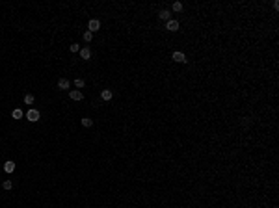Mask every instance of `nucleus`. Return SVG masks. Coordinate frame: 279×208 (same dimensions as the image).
<instances>
[{
    "instance_id": "nucleus-1",
    "label": "nucleus",
    "mask_w": 279,
    "mask_h": 208,
    "mask_svg": "<svg viewBox=\"0 0 279 208\" xmlns=\"http://www.w3.org/2000/svg\"><path fill=\"white\" fill-rule=\"evenodd\" d=\"M39 117H41V113H39L37 110H34V108H30L28 112H26V119H28L30 123H37Z\"/></svg>"
},
{
    "instance_id": "nucleus-2",
    "label": "nucleus",
    "mask_w": 279,
    "mask_h": 208,
    "mask_svg": "<svg viewBox=\"0 0 279 208\" xmlns=\"http://www.w3.org/2000/svg\"><path fill=\"white\" fill-rule=\"evenodd\" d=\"M99 28H101V21H99V19H89V22H88V30H89V32L95 34Z\"/></svg>"
},
{
    "instance_id": "nucleus-3",
    "label": "nucleus",
    "mask_w": 279,
    "mask_h": 208,
    "mask_svg": "<svg viewBox=\"0 0 279 208\" xmlns=\"http://www.w3.org/2000/svg\"><path fill=\"white\" fill-rule=\"evenodd\" d=\"M166 30H170V32H177V30H179V21L170 19V21L166 22Z\"/></svg>"
},
{
    "instance_id": "nucleus-4",
    "label": "nucleus",
    "mask_w": 279,
    "mask_h": 208,
    "mask_svg": "<svg viewBox=\"0 0 279 208\" xmlns=\"http://www.w3.org/2000/svg\"><path fill=\"white\" fill-rule=\"evenodd\" d=\"M69 97L73 100H82V99H84V95H82L80 89H71V91H69Z\"/></svg>"
},
{
    "instance_id": "nucleus-5",
    "label": "nucleus",
    "mask_w": 279,
    "mask_h": 208,
    "mask_svg": "<svg viewBox=\"0 0 279 208\" xmlns=\"http://www.w3.org/2000/svg\"><path fill=\"white\" fill-rule=\"evenodd\" d=\"M173 61H177V63H184V61H186V56H184L182 52H179V50H177V52H173Z\"/></svg>"
},
{
    "instance_id": "nucleus-6",
    "label": "nucleus",
    "mask_w": 279,
    "mask_h": 208,
    "mask_svg": "<svg viewBox=\"0 0 279 208\" xmlns=\"http://www.w3.org/2000/svg\"><path fill=\"white\" fill-rule=\"evenodd\" d=\"M4 171H6V173H13L15 171V162L13 160H7V162L4 164Z\"/></svg>"
},
{
    "instance_id": "nucleus-7",
    "label": "nucleus",
    "mask_w": 279,
    "mask_h": 208,
    "mask_svg": "<svg viewBox=\"0 0 279 208\" xmlns=\"http://www.w3.org/2000/svg\"><path fill=\"white\" fill-rule=\"evenodd\" d=\"M80 58H82V60H89V58H91V50H89L88 46L80 48Z\"/></svg>"
},
{
    "instance_id": "nucleus-8",
    "label": "nucleus",
    "mask_w": 279,
    "mask_h": 208,
    "mask_svg": "<svg viewBox=\"0 0 279 208\" xmlns=\"http://www.w3.org/2000/svg\"><path fill=\"white\" fill-rule=\"evenodd\" d=\"M69 85H71V82L67 80V78H60V80H58V88L60 89H69Z\"/></svg>"
},
{
    "instance_id": "nucleus-9",
    "label": "nucleus",
    "mask_w": 279,
    "mask_h": 208,
    "mask_svg": "<svg viewBox=\"0 0 279 208\" xmlns=\"http://www.w3.org/2000/svg\"><path fill=\"white\" fill-rule=\"evenodd\" d=\"M112 97H113L112 89H103V91H101V99H103V100H110Z\"/></svg>"
},
{
    "instance_id": "nucleus-10",
    "label": "nucleus",
    "mask_w": 279,
    "mask_h": 208,
    "mask_svg": "<svg viewBox=\"0 0 279 208\" xmlns=\"http://www.w3.org/2000/svg\"><path fill=\"white\" fill-rule=\"evenodd\" d=\"M22 115H24V113H22V110H21V108H15L13 112H11V117H13V119H21Z\"/></svg>"
},
{
    "instance_id": "nucleus-11",
    "label": "nucleus",
    "mask_w": 279,
    "mask_h": 208,
    "mask_svg": "<svg viewBox=\"0 0 279 208\" xmlns=\"http://www.w3.org/2000/svg\"><path fill=\"white\" fill-rule=\"evenodd\" d=\"M158 19H162V21H170V11H168V9H162V11H160V13H158Z\"/></svg>"
},
{
    "instance_id": "nucleus-12",
    "label": "nucleus",
    "mask_w": 279,
    "mask_h": 208,
    "mask_svg": "<svg viewBox=\"0 0 279 208\" xmlns=\"http://www.w3.org/2000/svg\"><path fill=\"white\" fill-rule=\"evenodd\" d=\"M93 125V119H89V117H84L82 119V127H86V128H89Z\"/></svg>"
},
{
    "instance_id": "nucleus-13",
    "label": "nucleus",
    "mask_w": 279,
    "mask_h": 208,
    "mask_svg": "<svg viewBox=\"0 0 279 208\" xmlns=\"http://www.w3.org/2000/svg\"><path fill=\"white\" fill-rule=\"evenodd\" d=\"M171 7H173V11H177V13H180V11H182V4H180V2H175Z\"/></svg>"
},
{
    "instance_id": "nucleus-14",
    "label": "nucleus",
    "mask_w": 279,
    "mask_h": 208,
    "mask_svg": "<svg viewBox=\"0 0 279 208\" xmlns=\"http://www.w3.org/2000/svg\"><path fill=\"white\" fill-rule=\"evenodd\" d=\"M32 102H34V95H32V93L24 95V104H32Z\"/></svg>"
},
{
    "instance_id": "nucleus-15",
    "label": "nucleus",
    "mask_w": 279,
    "mask_h": 208,
    "mask_svg": "<svg viewBox=\"0 0 279 208\" xmlns=\"http://www.w3.org/2000/svg\"><path fill=\"white\" fill-rule=\"evenodd\" d=\"M91 39H93V34L91 32H89V30H86V32H84V41H91Z\"/></svg>"
},
{
    "instance_id": "nucleus-16",
    "label": "nucleus",
    "mask_w": 279,
    "mask_h": 208,
    "mask_svg": "<svg viewBox=\"0 0 279 208\" xmlns=\"http://www.w3.org/2000/svg\"><path fill=\"white\" fill-rule=\"evenodd\" d=\"M69 50H71L73 54H74V52H80V45H76V43H73V45L69 46Z\"/></svg>"
},
{
    "instance_id": "nucleus-17",
    "label": "nucleus",
    "mask_w": 279,
    "mask_h": 208,
    "mask_svg": "<svg viewBox=\"0 0 279 208\" xmlns=\"http://www.w3.org/2000/svg\"><path fill=\"white\" fill-rule=\"evenodd\" d=\"M2 188H4V190H11V188H13V184H11V180H4Z\"/></svg>"
},
{
    "instance_id": "nucleus-18",
    "label": "nucleus",
    "mask_w": 279,
    "mask_h": 208,
    "mask_svg": "<svg viewBox=\"0 0 279 208\" xmlns=\"http://www.w3.org/2000/svg\"><path fill=\"white\" fill-rule=\"evenodd\" d=\"M84 84L86 82L82 80V78H76V80H74V85H76V88H84Z\"/></svg>"
}]
</instances>
